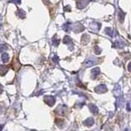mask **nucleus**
<instances>
[{"label":"nucleus","instance_id":"obj_7","mask_svg":"<svg viewBox=\"0 0 131 131\" xmlns=\"http://www.w3.org/2000/svg\"><path fill=\"white\" fill-rule=\"evenodd\" d=\"M126 45V44L122 40H116V42L113 44L114 48H122Z\"/></svg>","mask_w":131,"mask_h":131},{"label":"nucleus","instance_id":"obj_19","mask_svg":"<svg viewBox=\"0 0 131 131\" xmlns=\"http://www.w3.org/2000/svg\"><path fill=\"white\" fill-rule=\"evenodd\" d=\"M105 33L109 36H111V37L113 36V30H112V28H110V27H107V28L105 29Z\"/></svg>","mask_w":131,"mask_h":131},{"label":"nucleus","instance_id":"obj_6","mask_svg":"<svg viewBox=\"0 0 131 131\" xmlns=\"http://www.w3.org/2000/svg\"><path fill=\"white\" fill-rule=\"evenodd\" d=\"M63 43L65 44L69 45V48L70 49H72V47H74L73 42H72V39L70 36H65L64 39H63Z\"/></svg>","mask_w":131,"mask_h":131},{"label":"nucleus","instance_id":"obj_14","mask_svg":"<svg viewBox=\"0 0 131 131\" xmlns=\"http://www.w3.org/2000/svg\"><path fill=\"white\" fill-rule=\"evenodd\" d=\"M71 27H72V24L71 22H66V23H65L64 25L62 26V29L64 30L66 32H69L70 30H71Z\"/></svg>","mask_w":131,"mask_h":131},{"label":"nucleus","instance_id":"obj_22","mask_svg":"<svg viewBox=\"0 0 131 131\" xmlns=\"http://www.w3.org/2000/svg\"><path fill=\"white\" fill-rule=\"evenodd\" d=\"M58 60H59V58H58L57 55H54L53 57V62L54 63H58Z\"/></svg>","mask_w":131,"mask_h":131},{"label":"nucleus","instance_id":"obj_8","mask_svg":"<svg viewBox=\"0 0 131 131\" xmlns=\"http://www.w3.org/2000/svg\"><path fill=\"white\" fill-rule=\"evenodd\" d=\"M9 68L7 66H4V65H1L0 66V75L1 76H3L8 73Z\"/></svg>","mask_w":131,"mask_h":131},{"label":"nucleus","instance_id":"obj_12","mask_svg":"<svg viewBox=\"0 0 131 131\" xmlns=\"http://www.w3.org/2000/svg\"><path fill=\"white\" fill-rule=\"evenodd\" d=\"M91 73H92L93 79H96L97 76L100 74V69H99L98 67H95V68H94L91 71Z\"/></svg>","mask_w":131,"mask_h":131},{"label":"nucleus","instance_id":"obj_17","mask_svg":"<svg viewBox=\"0 0 131 131\" xmlns=\"http://www.w3.org/2000/svg\"><path fill=\"white\" fill-rule=\"evenodd\" d=\"M52 43L54 45L55 47H57L58 45L60 44V39H57V35H54L53 38L52 39Z\"/></svg>","mask_w":131,"mask_h":131},{"label":"nucleus","instance_id":"obj_30","mask_svg":"<svg viewBox=\"0 0 131 131\" xmlns=\"http://www.w3.org/2000/svg\"><path fill=\"white\" fill-rule=\"evenodd\" d=\"M89 1H95V0H89Z\"/></svg>","mask_w":131,"mask_h":131},{"label":"nucleus","instance_id":"obj_10","mask_svg":"<svg viewBox=\"0 0 131 131\" xmlns=\"http://www.w3.org/2000/svg\"><path fill=\"white\" fill-rule=\"evenodd\" d=\"M94 124V118H88L84 121V125H85L88 127H91V126Z\"/></svg>","mask_w":131,"mask_h":131},{"label":"nucleus","instance_id":"obj_25","mask_svg":"<svg viewBox=\"0 0 131 131\" xmlns=\"http://www.w3.org/2000/svg\"><path fill=\"white\" fill-rule=\"evenodd\" d=\"M126 111H127L128 112H130V103H127V106H126Z\"/></svg>","mask_w":131,"mask_h":131},{"label":"nucleus","instance_id":"obj_2","mask_svg":"<svg viewBox=\"0 0 131 131\" xmlns=\"http://www.w3.org/2000/svg\"><path fill=\"white\" fill-rule=\"evenodd\" d=\"M71 29L73 30L75 33H79V32H82V31L84 30V27L80 22H76L75 25H72Z\"/></svg>","mask_w":131,"mask_h":131},{"label":"nucleus","instance_id":"obj_24","mask_svg":"<svg viewBox=\"0 0 131 131\" xmlns=\"http://www.w3.org/2000/svg\"><path fill=\"white\" fill-rule=\"evenodd\" d=\"M65 11H66V12H71V7H70L69 5L68 6H66L65 7Z\"/></svg>","mask_w":131,"mask_h":131},{"label":"nucleus","instance_id":"obj_26","mask_svg":"<svg viewBox=\"0 0 131 131\" xmlns=\"http://www.w3.org/2000/svg\"><path fill=\"white\" fill-rule=\"evenodd\" d=\"M3 85H2L1 84H0V94H1L2 93H3Z\"/></svg>","mask_w":131,"mask_h":131},{"label":"nucleus","instance_id":"obj_13","mask_svg":"<svg viewBox=\"0 0 131 131\" xmlns=\"http://www.w3.org/2000/svg\"><path fill=\"white\" fill-rule=\"evenodd\" d=\"M89 108L90 112H91L92 113H94V114H98V107H97L96 105H94V104H89Z\"/></svg>","mask_w":131,"mask_h":131},{"label":"nucleus","instance_id":"obj_18","mask_svg":"<svg viewBox=\"0 0 131 131\" xmlns=\"http://www.w3.org/2000/svg\"><path fill=\"white\" fill-rule=\"evenodd\" d=\"M1 58H2V61H3V62L6 63L8 62L9 60V56L8 54L7 53H3V54L1 55Z\"/></svg>","mask_w":131,"mask_h":131},{"label":"nucleus","instance_id":"obj_28","mask_svg":"<svg viewBox=\"0 0 131 131\" xmlns=\"http://www.w3.org/2000/svg\"><path fill=\"white\" fill-rule=\"evenodd\" d=\"M3 125H0V130H3Z\"/></svg>","mask_w":131,"mask_h":131},{"label":"nucleus","instance_id":"obj_4","mask_svg":"<svg viewBox=\"0 0 131 131\" xmlns=\"http://www.w3.org/2000/svg\"><path fill=\"white\" fill-rule=\"evenodd\" d=\"M94 91L98 93V94H104V93L107 92V88L104 84H100V85H98V86L94 89Z\"/></svg>","mask_w":131,"mask_h":131},{"label":"nucleus","instance_id":"obj_1","mask_svg":"<svg viewBox=\"0 0 131 131\" xmlns=\"http://www.w3.org/2000/svg\"><path fill=\"white\" fill-rule=\"evenodd\" d=\"M97 63H98V59H97V58L89 57L84 61V66L86 67H90V66H95Z\"/></svg>","mask_w":131,"mask_h":131},{"label":"nucleus","instance_id":"obj_9","mask_svg":"<svg viewBox=\"0 0 131 131\" xmlns=\"http://www.w3.org/2000/svg\"><path fill=\"white\" fill-rule=\"evenodd\" d=\"M125 17V13L121 9H119L118 10V18H119V21L121 23H123L124 22Z\"/></svg>","mask_w":131,"mask_h":131},{"label":"nucleus","instance_id":"obj_11","mask_svg":"<svg viewBox=\"0 0 131 131\" xmlns=\"http://www.w3.org/2000/svg\"><path fill=\"white\" fill-rule=\"evenodd\" d=\"M89 35H86V34H84V35H83V36L81 37V42H82V44L84 45H86L89 42Z\"/></svg>","mask_w":131,"mask_h":131},{"label":"nucleus","instance_id":"obj_20","mask_svg":"<svg viewBox=\"0 0 131 131\" xmlns=\"http://www.w3.org/2000/svg\"><path fill=\"white\" fill-rule=\"evenodd\" d=\"M94 53H95V54H97V55H98V54H100L102 53V48H99L98 46H94Z\"/></svg>","mask_w":131,"mask_h":131},{"label":"nucleus","instance_id":"obj_23","mask_svg":"<svg viewBox=\"0 0 131 131\" xmlns=\"http://www.w3.org/2000/svg\"><path fill=\"white\" fill-rule=\"evenodd\" d=\"M9 3H17V4H21V0H10L9 1Z\"/></svg>","mask_w":131,"mask_h":131},{"label":"nucleus","instance_id":"obj_16","mask_svg":"<svg viewBox=\"0 0 131 131\" xmlns=\"http://www.w3.org/2000/svg\"><path fill=\"white\" fill-rule=\"evenodd\" d=\"M16 14L21 18V19H24V18L26 17V12H25L22 9H18L17 12H16Z\"/></svg>","mask_w":131,"mask_h":131},{"label":"nucleus","instance_id":"obj_15","mask_svg":"<svg viewBox=\"0 0 131 131\" xmlns=\"http://www.w3.org/2000/svg\"><path fill=\"white\" fill-rule=\"evenodd\" d=\"M66 110H67V107H66V106H65V105L60 106V107H58L57 109V111H59L58 113L61 115H65V112H66Z\"/></svg>","mask_w":131,"mask_h":131},{"label":"nucleus","instance_id":"obj_27","mask_svg":"<svg viewBox=\"0 0 131 131\" xmlns=\"http://www.w3.org/2000/svg\"><path fill=\"white\" fill-rule=\"evenodd\" d=\"M128 70H129V71H130V63L128 65Z\"/></svg>","mask_w":131,"mask_h":131},{"label":"nucleus","instance_id":"obj_21","mask_svg":"<svg viewBox=\"0 0 131 131\" xmlns=\"http://www.w3.org/2000/svg\"><path fill=\"white\" fill-rule=\"evenodd\" d=\"M6 50H8V46L6 44H1L0 45V53H4Z\"/></svg>","mask_w":131,"mask_h":131},{"label":"nucleus","instance_id":"obj_3","mask_svg":"<svg viewBox=\"0 0 131 131\" xmlns=\"http://www.w3.org/2000/svg\"><path fill=\"white\" fill-rule=\"evenodd\" d=\"M44 102H45V103H46L48 106L52 107V106H53L54 104H55L56 99H55V98H54V97H53V96L48 95V96H45V97H44Z\"/></svg>","mask_w":131,"mask_h":131},{"label":"nucleus","instance_id":"obj_5","mask_svg":"<svg viewBox=\"0 0 131 131\" xmlns=\"http://www.w3.org/2000/svg\"><path fill=\"white\" fill-rule=\"evenodd\" d=\"M89 0H79L76 3V5H77V8L79 9H83L86 8V6L89 4Z\"/></svg>","mask_w":131,"mask_h":131},{"label":"nucleus","instance_id":"obj_29","mask_svg":"<svg viewBox=\"0 0 131 131\" xmlns=\"http://www.w3.org/2000/svg\"><path fill=\"white\" fill-rule=\"evenodd\" d=\"M1 27H2V25L0 24V30H1Z\"/></svg>","mask_w":131,"mask_h":131}]
</instances>
